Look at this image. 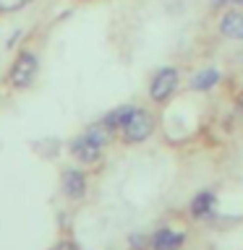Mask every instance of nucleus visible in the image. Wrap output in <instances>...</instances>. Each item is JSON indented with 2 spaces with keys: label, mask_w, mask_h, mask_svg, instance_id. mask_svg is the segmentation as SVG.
Instances as JSON below:
<instances>
[{
  "label": "nucleus",
  "mask_w": 243,
  "mask_h": 250,
  "mask_svg": "<svg viewBox=\"0 0 243 250\" xmlns=\"http://www.w3.org/2000/svg\"><path fill=\"white\" fill-rule=\"evenodd\" d=\"M123 141L125 144H139V141H144L152 136L154 130V117L146 112V109H131L128 120L123 123Z\"/></svg>",
  "instance_id": "1"
},
{
  "label": "nucleus",
  "mask_w": 243,
  "mask_h": 250,
  "mask_svg": "<svg viewBox=\"0 0 243 250\" xmlns=\"http://www.w3.org/2000/svg\"><path fill=\"white\" fill-rule=\"evenodd\" d=\"M37 76V58L31 52H19V58H16L11 73H8V78H11L13 86H19V89H26V86L34 81Z\"/></svg>",
  "instance_id": "2"
},
{
  "label": "nucleus",
  "mask_w": 243,
  "mask_h": 250,
  "mask_svg": "<svg viewBox=\"0 0 243 250\" xmlns=\"http://www.w3.org/2000/svg\"><path fill=\"white\" fill-rule=\"evenodd\" d=\"M71 151H73L81 162H94L102 154V133L92 130V133H86V136L76 138L73 146H71Z\"/></svg>",
  "instance_id": "3"
},
{
  "label": "nucleus",
  "mask_w": 243,
  "mask_h": 250,
  "mask_svg": "<svg viewBox=\"0 0 243 250\" xmlns=\"http://www.w3.org/2000/svg\"><path fill=\"white\" fill-rule=\"evenodd\" d=\"M175 86H178V73L172 68H162L152 81V99L165 102L172 91H175Z\"/></svg>",
  "instance_id": "4"
},
{
  "label": "nucleus",
  "mask_w": 243,
  "mask_h": 250,
  "mask_svg": "<svg viewBox=\"0 0 243 250\" xmlns=\"http://www.w3.org/2000/svg\"><path fill=\"white\" fill-rule=\"evenodd\" d=\"M63 193L68 195V198H73V201H78V198H84L86 195V177L81 175V172H76V169H68L66 175H63Z\"/></svg>",
  "instance_id": "5"
},
{
  "label": "nucleus",
  "mask_w": 243,
  "mask_h": 250,
  "mask_svg": "<svg viewBox=\"0 0 243 250\" xmlns=\"http://www.w3.org/2000/svg\"><path fill=\"white\" fill-rule=\"evenodd\" d=\"M186 234L183 232H172V229H160L152 237V250H178L180 245H183Z\"/></svg>",
  "instance_id": "6"
},
{
  "label": "nucleus",
  "mask_w": 243,
  "mask_h": 250,
  "mask_svg": "<svg viewBox=\"0 0 243 250\" xmlns=\"http://www.w3.org/2000/svg\"><path fill=\"white\" fill-rule=\"evenodd\" d=\"M219 31L230 39H243V11H227L219 21Z\"/></svg>",
  "instance_id": "7"
},
{
  "label": "nucleus",
  "mask_w": 243,
  "mask_h": 250,
  "mask_svg": "<svg viewBox=\"0 0 243 250\" xmlns=\"http://www.w3.org/2000/svg\"><path fill=\"white\" fill-rule=\"evenodd\" d=\"M212 208H215V195L212 193H199L191 203V214L194 216H207Z\"/></svg>",
  "instance_id": "8"
},
{
  "label": "nucleus",
  "mask_w": 243,
  "mask_h": 250,
  "mask_svg": "<svg viewBox=\"0 0 243 250\" xmlns=\"http://www.w3.org/2000/svg\"><path fill=\"white\" fill-rule=\"evenodd\" d=\"M219 81V73L217 70H204V73H196L194 78H191V89H196V91H201V89H209V86H215Z\"/></svg>",
  "instance_id": "9"
},
{
  "label": "nucleus",
  "mask_w": 243,
  "mask_h": 250,
  "mask_svg": "<svg viewBox=\"0 0 243 250\" xmlns=\"http://www.w3.org/2000/svg\"><path fill=\"white\" fill-rule=\"evenodd\" d=\"M131 109H133V107H121V109H115V112H110V115L105 117V123H102V128H107V130H113V128H123V123L128 120Z\"/></svg>",
  "instance_id": "10"
},
{
  "label": "nucleus",
  "mask_w": 243,
  "mask_h": 250,
  "mask_svg": "<svg viewBox=\"0 0 243 250\" xmlns=\"http://www.w3.org/2000/svg\"><path fill=\"white\" fill-rule=\"evenodd\" d=\"M29 0H0V11H19Z\"/></svg>",
  "instance_id": "11"
},
{
  "label": "nucleus",
  "mask_w": 243,
  "mask_h": 250,
  "mask_svg": "<svg viewBox=\"0 0 243 250\" xmlns=\"http://www.w3.org/2000/svg\"><path fill=\"white\" fill-rule=\"evenodd\" d=\"M52 250H78V245H76L73 240H60V242H58V245H55Z\"/></svg>",
  "instance_id": "12"
},
{
  "label": "nucleus",
  "mask_w": 243,
  "mask_h": 250,
  "mask_svg": "<svg viewBox=\"0 0 243 250\" xmlns=\"http://www.w3.org/2000/svg\"><path fill=\"white\" fill-rule=\"evenodd\" d=\"M131 245H133V248H139V250H141V248H146V237H136V234H133V237H131Z\"/></svg>",
  "instance_id": "13"
},
{
  "label": "nucleus",
  "mask_w": 243,
  "mask_h": 250,
  "mask_svg": "<svg viewBox=\"0 0 243 250\" xmlns=\"http://www.w3.org/2000/svg\"><path fill=\"white\" fill-rule=\"evenodd\" d=\"M227 3V0H212V5H215V8H219V5H225Z\"/></svg>",
  "instance_id": "14"
},
{
  "label": "nucleus",
  "mask_w": 243,
  "mask_h": 250,
  "mask_svg": "<svg viewBox=\"0 0 243 250\" xmlns=\"http://www.w3.org/2000/svg\"><path fill=\"white\" fill-rule=\"evenodd\" d=\"M233 3H238V5H243V0H233Z\"/></svg>",
  "instance_id": "15"
}]
</instances>
